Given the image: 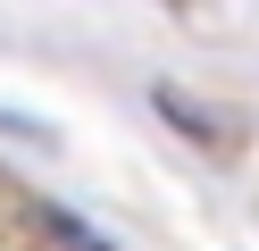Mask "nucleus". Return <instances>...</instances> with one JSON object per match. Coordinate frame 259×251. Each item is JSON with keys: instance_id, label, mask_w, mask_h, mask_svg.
<instances>
[{"instance_id": "f257e3e1", "label": "nucleus", "mask_w": 259, "mask_h": 251, "mask_svg": "<svg viewBox=\"0 0 259 251\" xmlns=\"http://www.w3.org/2000/svg\"><path fill=\"white\" fill-rule=\"evenodd\" d=\"M151 109L167 117V126H184V142H201V151H234V126H226L218 109H201L192 92H176V84H159V92H151Z\"/></svg>"}]
</instances>
